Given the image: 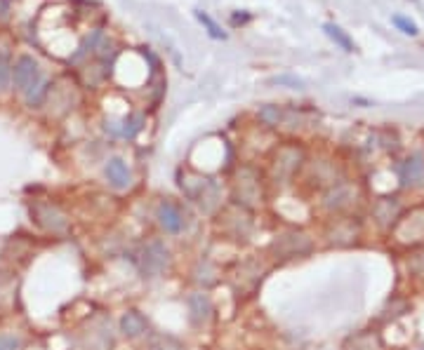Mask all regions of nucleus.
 I'll return each mask as SVG.
<instances>
[{
	"instance_id": "20e7f679",
	"label": "nucleus",
	"mask_w": 424,
	"mask_h": 350,
	"mask_svg": "<svg viewBox=\"0 0 424 350\" xmlns=\"http://www.w3.org/2000/svg\"><path fill=\"white\" fill-rule=\"evenodd\" d=\"M186 306H189V320L194 327H203L210 322L212 317V301L208 294H203V291H196V294L189 296V301H186Z\"/></svg>"
},
{
	"instance_id": "39448f33",
	"label": "nucleus",
	"mask_w": 424,
	"mask_h": 350,
	"mask_svg": "<svg viewBox=\"0 0 424 350\" xmlns=\"http://www.w3.org/2000/svg\"><path fill=\"white\" fill-rule=\"evenodd\" d=\"M36 214V221L43 226V228H48V231H55V233H59V231H64L66 228V214H64L59 207H55V205H36L34 210H31Z\"/></svg>"
},
{
	"instance_id": "7ed1b4c3",
	"label": "nucleus",
	"mask_w": 424,
	"mask_h": 350,
	"mask_svg": "<svg viewBox=\"0 0 424 350\" xmlns=\"http://www.w3.org/2000/svg\"><path fill=\"white\" fill-rule=\"evenodd\" d=\"M156 219H158V224L163 226L165 233H172V235H177V233L184 231V214H182V210H179L175 203H170V200H163V203L158 205Z\"/></svg>"
},
{
	"instance_id": "dca6fc26",
	"label": "nucleus",
	"mask_w": 424,
	"mask_h": 350,
	"mask_svg": "<svg viewBox=\"0 0 424 350\" xmlns=\"http://www.w3.org/2000/svg\"><path fill=\"white\" fill-rule=\"evenodd\" d=\"M271 85H285V87H292V89H299V87H304V80L302 78H297V75H290V73H283V75H276V78H271Z\"/></svg>"
},
{
	"instance_id": "6e6552de",
	"label": "nucleus",
	"mask_w": 424,
	"mask_h": 350,
	"mask_svg": "<svg viewBox=\"0 0 424 350\" xmlns=\"http://www.w3.org/2000/svg\"><path fill=\"white\" fill-rule=\"evenodd\" d=\"M323 34L330 38V41L335 43L339 50H344V52H356V43H353V38L346 34L342 26H337V24H332V22H325V24H323Z\"/></svg>"
},
{
	"instance_id": "9d476101",
	"label": "nucleus",
	"mask_w": 424,
	"mask_h": 350,
	"mask_svg": "<svg viewBox=\"0 0 424 350\" xmlns=\"http://www.w3.org/2000/svg\"><path fill=\"white\" fill-rule=\"evenodd\" d=\"M144 122H146L144 113H130V115H125L123 125L118 127V137L134 139V137H137V134L141 132V129H144Z\"/></svg>"
},
{
	"instance_id": "1a4fd4ad",
	"label": "nucleus",
	"mask_w": 424,
	"mask_h": 350,
	"mask_svg": "<svg viewBox=\"0 0 424 350\" xmlns=\"http://www.w3.org/2000/svg\"><path fill=\"white\" fill-rule=\"evenodd\" d=\"M50 92H52V82L45 80V78H41V80H38L36 85L31 87L24 96H27V103H29L31 108H41L43 103L48 101Z\"/></svg>"
},
{
	"instance_id": "f3484780",
	"label": "nucleus",
	"mask_w": 424,
	"mask_h": 350,
	"mask_svg": "<svg viewBox=\"0 0 424 350\" xmlns=\"http://www.w3.org/2000/svg\"><path fill=\"white\" fill-rule=\"evenodd\" d=\"M0 350H22V339L15 334L0 336Z\"/></svg>"
},
{
	"instance_id": "2eb2a0df",
	"label": "nucleus",
	"mask_w": 424,
	"mask_h": 350,
	"mask_svg": "<svg viewBox=\"0 0 424 350\" xmlns=\"http://www.w3.org/2000/svg\"><path fill=\"white\" fill-rule=\"evenodd\" d=\"M10 82H12V61L3 52V54H0V89H5Z\"/></svg>"
},
{
	"instance_id": "a211bd4d",
	"label": "nucleus",
	"mask_w": 424,
	"mask_h": 350,
	"mask_svg": "<svg viewBox=\"0 0 424 350\" xmlns=\"http://www.w3.org/2000/svg\"><path fill=\"white\" fill-rule=\"evenodd\" d=\"M250 19H253V15H248V12H243V15H239V12H236V15L231 17V24H234V26L241 24V26H243V24H248Z\"/></svg>"
},
{
	"instance_id": "ddd939ff",
	"label": "nucleus",
	"mask_w": 424,
	"mask_h": 350,
	"mask_svg": "<svg viewBox=\"0 0 424 350\" xmlns=\"http://www.w3.org/2000/svg\"><path fill=\"white\" fill-rule=\"evenodd\" d=\"M260 120L264 122L267 127H276L281 122V108L274 106V103H264L260 108Z\"/></svg>"
},
{
	"instance_id": "423d86ee",
	"label": "nucleus",
	"mask_w": 424,
	"mask_h": 350,
	"mask_svg": "<svg viewBox=\"0 0 424 350\" xmlns=\"http://www.w3.org/2000/svg\"><path fill=\"white\" fill-rule=\"evenodd\" d=\"M118 329H120V334H123L125 339H139V336H144L146 332H149V320H146L139 310L130 308V310H125V313L120 315Z\"/></svg>"
},
{
	"instance_id": "f257e3e1",
	"label": "nucleus",
	"mask_w": 424,
	"mask_h": 350,
	"mask_svg": "<svg viewBox=\"0 0 424 350\" xmlns=\"http://www.w3.org/2000/svg\"><path fill=\"white\" fill-rule=\"evenodd\" d=\"M170 261H172L170 249L165 247L160 240H156V242H149L139 254V268H141V273H144V277L163 275L165 270L170 268Z\"/></svg>"
},
{
	"instance_id": "0eeeda50",
	"label": "nucleus",
	"mask_w": 424,
	"mask_h": 350,
	"mask_svg": "<svg viewBox=\"0 0 424 350\" xmlns=\"http://www.w3.org/2000/svg\"><path fill=\"white\" fill-rule=\"evenodd\" d=\"M104 174L108 179V184L113 188H127L132 181V174H130V167L125 165V160L120 158H111L104 167Z\"/></svg>"
},
{
	"instance_id": "9b49d317",
	"label": "nucleus",
	"mask_w": 424,
	"mask_h": 350,
	"mask_svg": "<svg viewBox=\"0 0 424 350\" xmlns=\"http://www.w3.org/2000/svg\"><path fill=\"white\" fill-rule=\"evenodd\" d=\"M194 15H196V19H198V22H201V26H203V29L208 31V36L212 38V41H227V38H229V36H227V31H224L222 26L217 24L215 19H212V17L208 15V12H203V10H196Z\"/></svg>"
},
{
	"instance_id": "4468645a",
	"label": "nucleus",
	"mask_w": 424,
	"mask_h": 350,
	"mask_svg": "<svg viewBox=\"0 0 424 350\" xmlns=\"http://www.w3.org/2000/svg\"><path fill=\"white\" fill-rule=\"evenodd\" d=\"M391 22H394V26L398 31H401V34H406V36H417L420 34V29H417V24L415 22H410L408 17H403V15H394L391 17Z\"/></svg>"
},
{
	"instance_id": "f03ea898",
	"label": "nucleus",
	"mask_w": 424,
	"mask_h": 350,
	"mask_svg": "<svg viewBox=\"0 0 424 350\" xmlns=\"http://www.w3.org/2000/svg\"><path fill=\"white\" fill-rule=\"evenodd\" d=\"M41 78H43L41 66H38V61L31 54L17 57V61L12 64V85H15L17 92L27 94Z\"/></svg>"
},
{
	"instance_id": "f8f14e48",
	"label": "nucleus",
	"mask_w": 424,
	"mask_h": 350,
	"mask_svg": "<svg viewBox=\"0 0 424 350\" xmlns=\"http://www.w3.org/2000/svg\"><path fill=\"white\" fill-rule=\"evenodd\" d=\"M149 350H184V343L172 334H153L149 339Z\"/></svg>"
}]
</instances>
